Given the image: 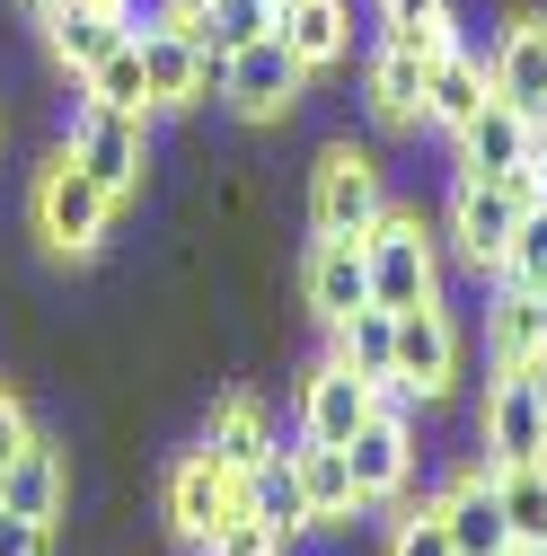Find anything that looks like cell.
I'll use <instances>...</instances> for the list:
<instances>
[{"label":"cell","mask_w":547,"mask_h":556,"mask_svg":"<svg viewBox=\"0 0 547 556\" xmlns=\"http://www.w3.org/2000/svg\"><path fill=\"white\" fill-rule=\"evenodd\" d=\"M106 230H115V194H106L72 151H53V160L36 168V239H44L53 256H98Z\"/></svg>","instance_id":"obj_1"},{"label":"cell","mask_w":547,"mask_h":556,"mask_svg":"<svg viewBox=\"0 0 547 556\" xmlns=\"http://www.w3.org/2000/svg\"><path fill=\"white\" fill-rule=\"evenodd\" d=\"M380 213H389L380 160H371L362 142H327L318 168H309V230H318V239H362Z\"/></svg>","instance_id":"obj_2"},{"label":"cell","mask_w":547,"mask_h":556,"mask_svg":"<svg viewBox=\"0 0 547 556\" xmlns=\"http://www.w3.org/2000/svg\"><path fill=\"white\" fill-rule=\"evenodd\" d=\"M62 151H72V160L124 203V194H142V168H151V115H124V106L80 98V106H72V132H62Z\"/></svg>","instance_id":"obj_3"},{"label":"cell","mask_w":547,"mask_h":556,"mask_svg":"<svg viewBox=\"0 0 547 556\" xmlns=\"http://www.w3.org/2000/svg\"><path fill=\"white\" fill-rule=\"evenodd\" d=\"M213 89L230 98V115L274 124V115H292V106H301V89H309V62L283 45V27H265L256 45L221 53V80H213Z\"/></svg>","instance_id":"obj_4"},{"label":"cell","mask_w":547,"mask_h":556,"mask_svg":"<svg viewBox=\"0 0 547 556\" xmlns=\"http://www.w3.org/2000/svg\"><path fill=\"white\" fill-rule=\"evenodd\" d=\"M476 442H486V468L547 459V363H530V371H495V380H486Z\"/></svg>","instance_id":"obj_5"},{"label":"cell","mask_w":547,"mask_h":556,"mask_svg":"<svg viewBox=\"0 0 547 556\" xmlns=\"http://www.w3.org/2000/svg\"><path fill=\"white\" fill-rule=\"evenodd\" d=\"M530 203H538L530 177H459V186H450V239H459V256L495 274Z\"/></svg>","instance_id":"obj_6"},{"label":"cell","mask_w":547,"mask_h":556,"mask_svg":"<svg viewBox=\"0 0 547 556\" xmlns=\"http://www.w3.org/2000/svg\"><path fill=\"white\" fill-rule=\"evenodd\" d=\"M362 256H371V301L380 309H416V301H442V256L424 239V222L406 213H380L362 230Z\"/></svg>","instance_id":"obj_7"},{"label":"cell","mask_w":547,"mask_h":556,"mask_svg":"<svg viewBox=\"0 0 547 556\" xmlns=\"http://www.w3.org/2000/svg\"><path fill=\"white\" fill-rule=\"evenodd\" d=\"M406 389H416L424 406H442L459 389V327L442 301H416V309H397V363H389Z\"/></svg>","instance_id":"obj_8"},{"label":"cell","mask_w":547,"mask_h":556,"mask_svg":"<svg viewBox=\"0 0 547 556\" xmlns=\"http://www.w3.org/2000/svg\"><path fill=\"white\" fill-rule=\"evenodd\" d=\"M132 45H142V80H151V106H194L203 89L221 80V62L203 53L186 27H168V18H132Z\"/></svg>","instance_id":"obj_9"},{"label":"cell","mask_w":547,"mask_h":556,"mask_svg":"<svg viewBox=\"0 0 547 556\" xmlns=\"http://www.w3.org/2000/svg\"><path fill=\"white\" fill-rule=\"evenodd\" d=\"M450 151H459V177H530V151H538V132L512 98H486L459 132H450Z\"/></svg>","instance_id":"obj_10"},{"label":"cell","mask_w":547,"mask_h":556,"mask_svg":"<svg viewBox=\"0 0 547 556\" xmlns=\"http://www.w3.org/2000/svg\"><path fill=\"white\" fill-rule=\"evenodd\" d=\"M230 513H247V504H239V477H230L213 451H186V459L168 468V530H177L186 547H203Z\"/></svg>","instance_id":"obj_11"},{"label":"cell","mask_w":547,"mask_h":556,"mask_svg":"<svg viewBox=\"0 0 547 556\" xmlns=\"http://www.w3.org/2000/svg\"><path fill=\"white\" fill-rule=\"evenodd\" d=\"M362 425H371V380H362L354 363H335V354H327V363L301 380V442L345 451Z\"/></svg>","instance_id":"obj_12"},{"label":"cell","mask_w":547,"mask_h":556,"mask_svg":"<svg viewBox=\"0 0 547 556\" xmlns=\"http://www.w3.org/2000/svg\"><path fill=\"white\" fill-rule=\"evenodd\" d=\"M239 504L274 530V539H283V547H301L309 530H318V513H309V485H301V451H283V442H274L247 477H239Z\"/></svg>","instance_id":"obj_13"},{"label":"cell","mask_w":547,"mask_h":556,"mask_svg":"<svg viewBox=\"0 0 547 556\" xmlns=\"http://www.w3.org/2000/svg\"><path fill=\"white\" fill-rule=\"evenodd\" d=\"M433 513L450 521L459 556H512V521H504V495H495V468H486V459L459 468L442 495H433Z\"/></svg>","instance_id":"obj_14"},{"label":"cell","mask_w":547,"mask_h":556,"mask_svg":"<svg viewBox=\"0 0 547 556\" xmlns=\"http://www.w3.org/2000/svg\"><path fill=\"white\" fill-rule=\"evenodd\" d=\"M301 301H309L318 327H345V318L371 301V256H362V239H318L309 265H301Z\"/></svg>","instance_id":"obj_15"},{"label":"cell","mask_w":547,"mask_h":556,"mask_svg":"<svg viewBox=\"0 0 547 556\" xmlns=\"http://www.w3.org/2000/svg\"><path fill=\"white\" fill-rule=\"evenodd\" d=\"M345 459H354V485H362V513H371V504H397L406 477H416V425L371 415V425L345 442Z\"/></svg>","instance_id":"obj_16"},{"label":"cell","mask_w":547,"mask_h":556,"mask_svg":"<svg viewBox=\"0 0 547 556\" xmlns=\"http://www.w3.org/2000/svg\"><path fill=\"white\" fill-rule=\"evenodd\" d=\"M0 504H10V513H36V521L62 530V513H72V459H62V442L36 433L10 468H0Z\"/></svg>","instance_id":"obj_17"},{"label":"cell","mask_w":547,"mask_h":556,"mask_svg":"<svg viewBox=\"0 0 547 556\" xmlns=\"http://www.w3.org/2000/svg\"><path fill=\"white\" fill-rule=\"evenodd\" d=\"M495 98V72H486V53H468V45H450V53H433L424 62V124H442V132H459L476 106Z\"/></svg>","instance_id":"obj_18"},{"label":"cell","mask_w":547,"mask_h":556,"mask_svg":"<svg viewBox=\"0 0 547 556\" xmlns=\"http://www.w3.org/2000/svg\"><path fill=\"white\" fill-rule=\"evenodd\" d=\"M486 363H495V371H530V363H547L538 292L504 283V274H495V301H486Z\"/></svg>","instance_id":"obj_19"},{"label":"cell","mask_w":547,"mask_h":556,"mask_svg":"<svg viewBox=\"0 0 547 556\" xmlns=\"http://www.w3.org/2000/svg\"><path fill=\"white\" fill-rule=\"evenodd\" d=\"M203 451H213L230 477H247V468L274 451V415H265V397H247V389L213 397V415H203Z\"/></svg>","instance_id":"obj_20"},{"label":"cell","mask_w":547,"mask_h":556,"mask_svg":"<svg viewBox=\"0 0 547 556\" xmlns=\"http://www.w3.org/2000/svg\"><path fill=\"white\" fill-rule=\"evenodd\" d=\"M495 98H512V106H538L547 98V10L538 18H512L504 36H495Z\"/></svg>","instance_id":"obj_21"},{"label":"cell","mask_w":547,"mask_h":556,"mask_svg":"<svg viewBox=\"0 0 547 556\" xmlns=\"http://www.w3.org/2000/svg\"><path fill=\"white\" fill-rule=\"evenodd\" d=\"M44 36H53V62L80 80L98 53H115V45L132 36V18H124V10H98V0H72V10H53V18H44Z\"/></svg>","instance_id":"obj_22"},{"label":"cell","mask_w":547,"mask_h":556,"mask_svg":"<svg viewBox=\"0 0 547 556\" xmlns=\"http://www.w3.org/2000/svg\"><path fill=\"white\" fill-rule=\"evenodd\" d=\"M274 27H283V45L309 62V72L345 62V45H354V10H345V0H283V10H274Z\"/></svg>","instance_id":"obj_23"},{"label":"cell","mask_w":547,"mask_h":556,"mask_svg":"<svg viewBox=\"0 0 547 556\" xmlns=\"http://www.w3.org/2000/svg\"><path fill=\"white\" fill-rule=\"evenodd\" d=\"M424 62H433V53L397 45V36L371 53V115H380V124H424Z\"/></svg>","instance_id":"obj_24"},{"label":"cell","mask_w":547,"mask_h":556,"mask_svg":"<svg viewBox=\"0 0 547 556\" xmlns=\"http://www.w3.org/2000/svg\"><path fill=\"white\" fill-rule=\"evenodd\" d=\"M301 485H309V513H318V530H345V521L362 513L354 459H345V451H327V442H301ZM318 530H309V539H318Z\"/></svg>","instance_id":"obj_25"},{"label":"cell","mask_w":547,"mask_h":556,"mask_svg":"<svg viewBox=\"0 0 547 556\" xmlns=\"http://www.w3.org/2000/svg\"><path fill=\"white\" fill-rule=\"evenodd\" d=\"M327 336H335V363H354L362 380H389V363H397V309L362 301L345 327H327Z\"/></svg>","instance_id":"obj_26"},{"label":"cell","mask_w":547,"mask_h":556,"mask_svg":"<svg viewBox=\"0 0 547 556\" xmlns=\"http://www.w3.org/2000/svg\"><path fill=\"white\" fill-rule=\"evenodd\" d=\"M80 98H98V106H124V115H160L151 106V80H142V45H115V53H98L89 72H80Z\"/></svg>","instance_id":"obj_27"},{"label":"cell","mask_w":547,"mask_h":556,"mask_svg":"<svg viewBox=\"0 0 547 556\" xmlns=\"http://www.w3.org/2000/svg\"><path fill=\"white\" fill-rule=\"evenodd\" d=\"M495 495H504V521H512V556L521 547H547V459L495 468Z\"/></svg>","instance_id":"obj_28"},{"label":"cell","mask_w":547,"mask_h":556,"mask_svg":"<svg viewBox=\"0 0 547 556\" xmlns=\"http://www.w3.org/2000/svg\"><path fill=\"white\" fill-rule=\"evenodd\" d=\"M274 10H283V0H203V10H194V45L221 62V53L256 45V36L274 27Z\"/></svg>","instance_id":"obj_29"},{"label":"cell","mask_w":547,"mask_h":556,"mask_svg":"<svg viewBox=\"0 0 547 556\" xmlns=\"http://www.w3.org/2000/svg\"><path fill=\"white\" fill-rule=\"evenodd\" d=\"M380 27H389L397 45H416V53H450V45H459L450 0H380Z\"/></svg>","instance_id":"obj_30"},{"label":"cell","mask_w":547,"mask_h":556,"mask_svg":"<svg viewBox=\"0 0 547 556\" xmlns=\"http://www.w3.org/2000/svg\"><path fill=\"white\" fill-rule=\"evenodd\" d=\"M504 283H521V292H547V203H530L521 213V230H512V248H504Z\"/></svg>","instance_id":"obj_31"},{"label":"cell","mask_w":547,"mask_h":556,"mask_svg":"<svg viewBox=\"0 0 547 556\" xmlns=\"http://www.w3.org/2000/svg\"><path fill=\"white\" fill-rule=\"evenodd\" d=\"M203 556H292V547L274 539V530H265L256 513H230V521H221L213 539H203Z\"/></svg>","instance_id":"obj_32"},{"label":"cell","mask_w":547,"mask_h":556,"mask_svg":"<svg viewBox=\"0 0 547 556\" xmlns=\"http://www.w3.org/2000/svg\"><path fill=\"white\" fill-rule=\"evenodd\" d=\"M389 556H459V539H450V521H442V513L424 504V513H406V521H397Z\"/></svg>","instance_id":"obj_33"},{"label":"cell","mask_w":547,"mask_h":556,"mask_svg":"<svg viewBox=\"0 0 547 556\" xmlns=\"http://www.w3.org/2000/svg\"><path fill=\"white\" fill-rule=\"evenodd\" d=\"M0 556H53V521H36V513H10V504H0Z\"/></svg>","instance_id":"obj_34"},{"label":"cell","mask_w":547,"mask_h":556,"mask_svg":"<svg viewBox=\"0 0 547 556\" xmlns=\"http://www.w3.org/2000/svg\"><path fill=\"white\" fill-rule=\"evenodd\" d=\"M27 442H36V425H27V406H18V389L0 380V468H10V459H18Z\"/></svg>","instance_id":"obj_35"},{"label":"cell","mask_w":547,"mask_h":556,"mask_svg":"<svg viewBox=\"0 0 547 556\" xmlns=\"http://www.w3.org/2000/svg\"><path fill=\"white\" fill-rule=\"evenodd\" d=\"M521 115H530V132H538V151H547V98H538V106H521Z\"/></svg>","instance_id":"obj_36"},{"label":"cell","mask_w":547,"mask_h":556,"mask_svg":"<svg viewBox=\"0 0 547 556\" xmlns=\"http://www.w3.org/2000/svg\"><path fill=\"white\" fill-rule=\"evenodd\" d=\"M530 186H538V203H547V151H530Z\"/></svg>","instance_id":"obj_37"},{"label":"cell","mask_w":547,"mask_h":556,"mask_svg":"<svg viewBox=\"0 0 547 556\" xmlns=\"http://www.w3.org/2000/svg\"><path fill=\"white\" fill-rule=\"evenodd\" d=\"M53 10H72V0H27V18H36V27H44Z\"/></svg>","instance_id":"obj_38"},{"label":"cell","mask_w":547,"mask_h":556,"mask_svg":"<svg viewBox=\"0 0 547 556\" xmlns=\"http://www.w3.org/2000/svg\"><path fill=\"white\" fill-rule=\"evenodd\" d=\"M538 327H547V292H538Z\"/></svg>","instance_id":"obj_39"},{"label":"cell","mask_w":547,"mask_h":556,"mask_svg":"<svg viewBox=\"0 0 547 556\" xmlns=\"http://www.w3.org/2000/svg\"><path fill=\"white\" fill-rule=\"evenodd\" d=\"M521 556H547V547H521Z\"/></svg>","instance_id":"obj_40"}]
</instances>
